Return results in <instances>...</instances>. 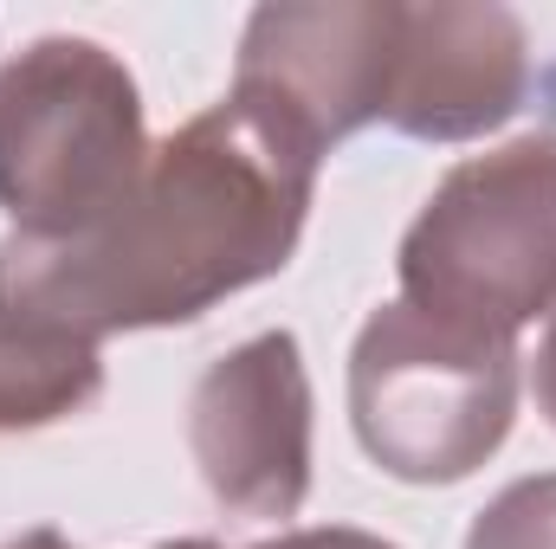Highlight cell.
<instances>
[{"mask_svg":"<svg viewBox=\"0 0 556 549\" xmlns=\"http://www.w3.org/2000/svg\"><path fill=\"white\" fill-rule=\"evenodd\" d=\"M317 149L247 98H220L149 142L142 175L72 240H0V317L104 349L124 330H175L291 266Z\"/></svg>","mask_w":556,"mask_h":549,"instance_id":"obj_1","label":"cell"},{"mask_svg":"<svg viewBox=\"0 0 556 549\" xmlns=\"http://www.w3.org/2000/svg\"><path fill=\"white\" fill-rule=\"evenodd\" d=\"M142 162V91L111 46L46 33L0 59V214L20 240L85 233Z\"/></svg>","mask_w":556,"mask_h":549,"instance_id":"obj_2","label":"cell"},{"mask_svg":"<svg viewBox=\"0 0 556 549\" xmlns=\"http://www.w3.org/2000/svg\"><path fill=\"white\" fill-rule=\"evenodd\" d=\"M402 297L485 336L556 310V130L511 137L440 175L395 253Z\"/></svg>","mask_w":556,"mask_h":549,"instance_id":"obj_3","label":"cell"},{"mask_svg":"<svg viewBox=\"0 0 556 549\" xmlns=\"http://www.w3.org/2000/svg\"><path fill=\"white\" fill-rule=\"evenodd\" d=\"M518 343L415 310H369L350 349V426L402 485L472 478L518 420Z\"/></svg>","mask_w":556,"mask_h":549,"instance_id":"obj_4","label":"cell"},{"mask_svg":"<svg viewBox=\"0 0 556 549\" xmlns=\"http://www.w3.org/2000/svg\"><path fill=\"white\" fill-rule=\"evenodd\" d=\"M408 0H273L253 7L233 59V98L330 155L389 117Z\"/></svg>","mask_w":556,"mask_h":549,"instance_id":"obj_5","label":"cell"},{"mask_svg":"<svg viewBox=\"0 0 556 549\" xmlns=\"http://www.w3.org/2000/svg\"><path fill=\"white\" fill-rule=\"evenodd\" d=\"M188 452L227 518L285 524L311 491V375L291 330H260L201 369Z\"/></svg>","mask_w":556,"mask_h":549,"instance_id":"obj_6","label":"cell"},{"mask_svg":"<svg viewBox=\"0 0 556 549\" xmlns=\"http://www.w3.org/2000/svg\"><path fill=\"white\" fill-rule=\"evenodd\" d=\"M531 33L492 0H408L389 91V130L415 142H479L531 98Z\"/></svg>","mask_w":556,"mask_h":549,"instance_id":"obj_7","label":"cell"},{"mask_svg":"<svg viewBox=\"0 0 556 549\" xmlns=\"http://www.w3.org/2000/svg\"><path fill=\"white\" fill-rule=\"evenodd\" d=\"M104 395V349L46 323L0 317V433H39Z\"/></svg>","mask_w":556,"mask_h":549,"instance_id":"obj_8","label":"cell"},{"mask_svg":"<svg viewBox=\"0 0 556 549\" xmlns=\"http://www.w3.org/2000/svg\"><path fill=\"white\" fill-rule=\"evenodd\" d=\"M466 549H556V472L511 478L472 518Z\"/></svg>","mask_w":556,"mask_h":549,"instance_id":"obj_9","label":"cell"},{"mask_svg":"<svg viewBox=\"0 0 556 549\" xmlns=\"http://www.w3.org/2000/svg\"><path fill=\"white\" fill-rule=\"evenodd\" d=\"M253 549H402V544H389L376 531H356V524H317V531H278Z\"/></svg>","mask_w":556,"mask_h":549,"instance_id":"obj_10","label":"cell"},{"mask_svg":"<svg viewBox=\"0 0 556 549\" xmlns=\"http://www.w3.org/2000/svg\"><path fill=\"white\" fill-rule=\"evenodd\" d=\"M531 395H538V413L556 426V310H551V323H544L538 362H531Z\"/></svg>","mask_w":556,"mask_h":549,"instance_id":"obj_11","label":"cell"},{"mask_svg":"<svg viewBox=\"0 0 556 549\" xmlns=\"http://www.w3.org/2000/svg\"><path fill=\"white\" fill-rule=\"evenodd\" d=\"M0 549H78L65 531H52V524H39V531H26V537H13V544H0Z\"/></svg>","mask_w":556,"mask_h":549,"instance_id":"obj_12","label":"cell"},{"mask_svg":"<svg viewBox=\"0 0 556 549\" xmlns=\"http://www.w3.org/2000/svg\"><path fill=\"white\" fill-rule=\"evenodd\" d=\"M155 549H220L214 537H175V544H155Z\"/></svg>","mask_w":556,"mask_h":549,"instance_id":"obj_13","label":"cell"}]
</instances>
